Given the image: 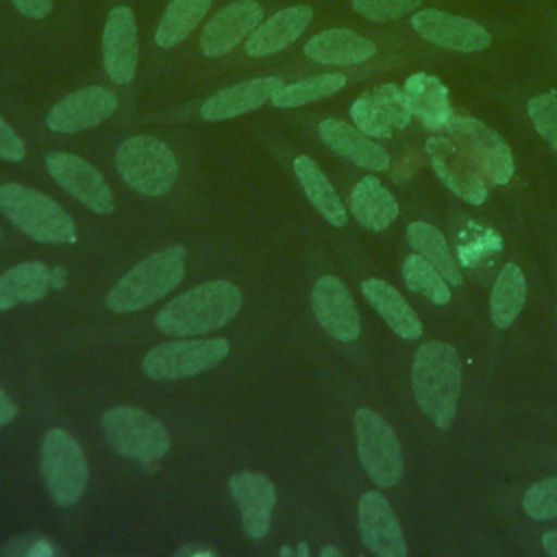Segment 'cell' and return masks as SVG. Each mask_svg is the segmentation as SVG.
Returning a JSON list of instances; mask_svg holds the SVG:
<instances>
[{"instance_id":"cell-37","label":"cell","mask_w":557,"mask_h":557,"mask_svg":"<svg viewBox=\"0 0 557 557\" xmlns=\"http://www.w3.org/2000/svg\"><path fill=\"white\" fill-rule=\"evenodd\" d=\"M420 2L422 0H352V9L372 22H389L411 13Z\"/></svg>"},{"instance_id":"cell-40","label":"cell","mask_w":557,"mask_h":557,"mask_svg":"<svg viewBox=\"0 0 557 557\" xmlns=\"http://www.w3.org/2000/svg\"><path fill=\"white\" fill-rule=\"evenodd\" d=\"M17 416V405L11 400V396L0 387V426L9 424Z\"/></svg>"},{"instance_id":"cell-18","label":"cell","mask_w":557,"mask_h":557,"mask_svg":"<svg viewBox=\"0 0 557 557\" xmlns=\"http://www.w3.org/2000/svg\"><path fill=\"white\" fill-rule=\"evenodd\" d=\"M411 26L422 39L455 52H479L492 41L490 33L481 24L437 9L418 11L411 17Z\"/></svg>"},{"instance_id":"cell-39","label":"cell","mask_w":557,"mask_h":557,"mask_svg":"<svg viewBox=\"0 0 557 557\" xmlns=\"http://www.w3.org/2000/svg\"><path fill=\"white\" fill-rule=\"evenodd\" d=\"M13 4L30 20H44L52 11V0H13Z\"/></svg>"},{"instance_id":"cell-25","label":"cell","mask_w":557,"mask_h":557,"mask_svg":"<svg viewBox=\"0 0 557 557\" xmlns=\"http://www.w3.org/2000/svg\"><path fill=\"white\" fill-rule=\"evenodd\" d=\"M405 98L411 115H418L426 128H446L453 117V107L448 100V89L444 83L431 74H411L405 83Z\"/></svg>"},{"instance_id":"cell-5","label":"cell","mask_w":557,"mask_h":557,"mask_svg":"<svg viewBox=\"0 0 557 557\" xmlns=\"http://www.w3.org/2000/svg\"><path fill=\"white\" fill-rule=\"evenodd\" d=\"M115 168L122 181L141 196H163L178 176L174 152L152 135L124 139L115 152Z\"/></svg>"},{"instance_id":"cell-6","label":"cell","mask_w":557,"mask_h":557,"mask_svg":"<svg viewBox=\"0 0 557 557\" xmlns=\"http://www.w3.org/2000/svg\"><path fill=\"white\" fill-rule=\"evenodd\" d=\"M100 424L107 444L126 459L150 463L159 461L170 450V433L165 426L137 407H113L104 411Z\"/></svg>"},{"instance_id":"cell-26","label":"cell","mask_w":557,"mask_h":557,"mask_svg":"<svg viewBox=\"0 0 557 557\" xmlns=\"http://www.w3.org/2000/svg\"><path fill=\"white\" fill-rule=\"evenodd\" d=\"M361 292L396 335L403 339H418L422 335V322L396 287L381 278H366Z\"/></svg>"},{"instance_id":"cell-38","label":"cell","mask_w":557,"mask_h":557,"mask_svg":"<svg viewBox=\"0 0 557 557\" xmlns=\"http://www.w3.org/2000/svg\"><path fill=\"white\" fill-rule=\"evenodd\" d=\"M24 154H26L24 141L9 126V122L0 115V159H4V161H22Z\"/></svg>"},{"instance_id":"cell-31","label":"cell","mask_w":557,"mask_h":557,"mask_svg":"<svg viewBox=\"0 0 557 557\" xmlns=\"http://www.w3.org/2000/svg\"><path fill=\"white\" fill-rule=\"evenodd\" d=\"M407 242L409 246L420 252L422 257H426L440 272L442 276L448 281V285H461V270L457 265V261L453 259V252L444 239V235L426 224V222H411L407 226Z\"/></svg>"},{"instance_id":"cell-24","label":"cell","mask_w":557,"mask_h":557,"mask_svg":"<svg viewBox=\"0 0 557 557\" xmlns=\"http://www.w3.org/2000/svg\"><path fill=\"white\" fill-rule=\"evenodd\" d=\"M376 46L348 30V28H329L313 35L305 44V54L322 65H355L374 57Z\"/></svg>"},{"instance_id":"cell-4","label":"cell","mask_w":557,"mask_h":557,"mask_svg":"<svg viewBox=\"0 0 557 557\" xmlns=\"http://www.w3.org/2000/svg\"><path fill=\"white\" fill-rule=\"evenodd\" d=\"M0 211L24 235L41 244H72L76 224L72 215L50 196L20 183L0 187Z\"/></svg>"},{"instance_id":"cell-42","label":"cell","mask_w":557,"mask_h":557,"mask_svg":"<svg viewBox=\"0 0 557 557\" xmlns=\"http://www.w3.org/2000/svg\"><path fill=\"white\" fill-rule=\"evenodd\" d=\"M320 555H322V557H326V555H335V557H339L342 553H339L337 548H322V550H320Z\"/></svg>"},{"instance_id":"cell-16","label":"cell","mask_w":557,"mask_h":557,"mask_svg":"<svg viewBox=\"0 0 557 557\" xmlns=\"http://www.w3.org/2000/svg\"><path fill=\"white\" fill-rule=\"evenodd\" d=\"M359 533L368 550L379 557H407V542L400 522L381 492H366L359 498Z\"/></svg>"},{"instance_id":"cell-12","label":"cell","mask_w":557,"mask_h":557,"mask_svg":"<svg viewBox=\"0 0 557 557\" xmlns=\"http://www.w3.org/2000/svg\"><path fill=\"white\" fill-rule=\"evenodd\" d=\"M350 117L355 126L368 137L387 139L394 135V131H400L409 124L411 109L407 104L405 91L394 83H385L361 94L350 107Z\"/></svg>"},{"instance_id":"cell-27","label":"cell","mask_w":557,"mask_h":557,"mask_svg":"<svg viewBox=\"0 0 557 557\" xmlns=\"http://www.w3.org/2000/svg\"><path fill=\"white\" fill-rule=\"evenodd\" d=\"M52 270L41 261H24L0 274V311L35 302L52 287Z\"/></svg>"},{"instance_id":"cell-11","label":"cell","mask_w":557,"mask_h":557,"mask_svg":"<svg viewBox=\"0 0 557 557\" xmlns=\"http://www.w3.org/2000/svg\"><path fill=\"white\" fill-rule=\"evenodd\" d=\"M46 168L54 183L89 211L98 215H107L113 211L115 200L109 183L83 157L54 150L46 154Z\"/></svg>"},{"instance_id":"cell-29","label":"cell","mask_w":557,"mask_h":557,"mask_svg":"<svg viewBox=\"0 0 557 557\" xmlns=\"http://www.w3.org/2000/svg\"><path fill=\"white\" fill-rule=\"evenodd\" d=\"M294 172H296L309 202L318 209V213L333 226H344L346 209H344L337 191L333 189L331 181L320 170V165L311 157L300 154L294 159Z\"/></svg>"},{"instance_id":"cell-3","label":"cell","mask_w":557,"mask_h":557,"mask_svg":"<svg viewBox=\"0 0 557 557\" xmlns=\"http://www.w3.org/2000/svg\"><path fill=\"white\" fill-rule=\"evenodd\" d=\"M185 259L187 250L178 244L148 255L109 289L107 307L113 313H133L161 300L183 281Z\"/></svg>"},{"instance_id":"cell-21","label":"cell","mask_w":557,"mask_h":557,"mask_svg":"<svg viewBox=\"0 0 557 557\" xmlns=\"http://www.w3.org/2000/svg\"><path fill=\"white\" fill-rule=\"evenodd\" d=\"M281 85L283 81L278 76H263L224 87L200 104V117L207 122H220L255 111L263 107Z\"/></svg>"},{"instance_id":"cell-22","label":"cell","mask_w":557,"mask_h":557,"mask_svg":"<svg viewBox=\"0 0 557 557\" xmlns=\"http://www.w3.org/2000/svg\"><path fill=\"white\" fill-rule=\"evenodd\" d=\"M311 17H313V9L307 4L287 7L274 13L246 37V54L270 57L285 50L305 33Z\"/></svg>"},{"instance_id":"cell-13","label":"cell","mask_w":557,"mask_h":557,"mask_svg":"<svg viewBox=\"0 0 557 557\" xmlns=\"http://www.w3.org/2000/svg\"><path fill=\"white\" fill-rule=\"evenodd\" d=\"M426 154L440 181L461 200L481 205L487 198V185L481 178L474 161L450 139L431 137L426 141Z\"/></svg>"},{"instance_id":"cell-1","label":"cell","mask_w":557,"mask_h":557,"mask_svg":"<svg viewBox=\"0 0 557 557\" xmlns=\"http://www.w3.org/2000/svg\"><path fill=\"white\" fill-rule=\"evenodd\" d=\"M242 309V292L231 281L218 278L200 283L185 294L172 298L157 315L154 324L161 333L189 337L218 331L228 324Z\"/></svg>"},{"instance_id":"cell-23","label":"cell","mask_w":557,"mask_h":557,"mask_svg":"<svg viewBox=\"0 0 557 557\" xmlns=\"http://www.w3.org/2000/svg\"><path fill=\"white\" fill-rule=\"evenodd\" d=\"M318 135L335 154L348 159L359 168L374 172H383L389 168V154L385 152V148L346 122L324 120L318 126Z\"/></svg>"},{"instance_id":"cell-20","label":"cell","mask_w":557,"mask_h":557,"mask_svg":"<svg viewBox=\"0 0 557 557\" xmlns=\"http://www.w3.org/2000/svg\"><path fill=\"white\" fill-rule=\"evenodd\" d=\"M228 490L239 505L246 535L250 540H261L272 524V509L276 503L274 483L261 472L244 470L228 479Z\"/></svg>"},{"instance_id":"cell-15","label":"cell","mask_w":557,"mask_h":557,"mask_svg":"<svg viewBox=\"0 0 557 557\" xmlns=\"http://www.w3.org/2000/svg\"><path fill=\"white\" fill-rule=\"evenodd\" d=\"M311 307L320 326L339 342H352L361 333L357 305L346 285L335 276H320L311 292Z\"/></svg>"},{"instance_id":"cell-9","label":"cell","mask_w":557,"mask_h":557,"mask_svg":"<svg viewBox=\"0 0 557 557\" xmlns=\"http://www.w3.org/2000/svg\"><path fill=\"white\" fill-rule=\"evenodd\" d=\"M355 440L359 461L379 487H392L403 474V453L389 422L376 411L361 407L355 413Z\"/></svg>"},{"instance_id":"cell-7","label":"cell","mask_w":557,"mask_h":557,"mask_svg":"<svg viewBox=\"0 0 557 557\" xmlns=\"http://www.w3.org/2000/svg\"><path fill=\"white\" fill-rule=\"evenodd\" d=\"M39 470L50 498L61 505H74L87 487V459L81 444L63 429H50L41 442Z\"/></svg>"},{"instance_id":"cell-43","label":"cell","mask_w":557,"mask_h":557,"mask_svg":"<svg viewBox=\"0 0 557 557\" xmlns=\"http://www.w3.org/2000/svg\"><path fill=\"white\" fill-rule=\"evenodd\" d=\"M0 237H2V231H0Z\"/></svg>"},{"instance_id":"cell-32","label":"cell","mask_w":557,"mask_h":557,"mask_svg":"<svg viewBox=\"0 0 557 557\" xmlns=\"http://www.w3.org/2000/svg\"><path fill=\"white\" fill-rule=\"evenodd\" d=\"M211 0H172L157 26L154 41L159 48H172L181 44L205 17Z\"/></svg>"},{"instance_id":"cell-33","label":"cell","mask_w":557,"mask_h":557,"mask_svg":"<svg viewBox=\"0 0 557 557\" xmlns=\"http://www.w3.org/2000/svg\"><path fill=\"white\" fill-rule=\"evenodd\" d=\"M346 85V76L339 72L333 74H320V76H311L292 85H281L270 102L278 109H289V107H302L322 98H329L333 94H337L342 87Z\"/></svg>"},{"instance_id":"cell-36","label":"cell","mask_w":557,"mask_h":557,"mask_svg":"<svg viewBox=\"0 0 557 557\" xmlns=\"http://www.w3.org/2000/svg\"><path fill=\"white\" fill-rule=\"evenodd\" d=\"M529 115L537 133L557 152V94H542L529 102Z\"/></svg>"},{"instance_id":"cell-2","label":"cell","mask_w":557,"mask_h":557,"mask_svg":"<svg viewBox=\"0 0 557 557\" xmlns=\"http://www.w3.org/2000/svg\"><path fill=\"white\" fill-rule=\"evenodd\" d=\"M413 394L420 409L437 429H448L461 389V361L446 342H426L413 355L411 368Z\"/></svg>"},{"instance_id":"cell-10","label":"cell","mask_w":557,"mask_h":557,"mask_svg":"<svg viewBox=\"0 0 557 557\" xmlns=\"http://www.w3.org/2000/svg\"><path fill=\"white\" fill-rule=\"evenodd\" d=\"M455 144L474 161L494 185H505L513 174L511 150L505 139L476 117H450L446 126Z\"/></svg>"},{"instance_id":"cell-30","label":"cell","mask_w":557,"mask_h":557,"mask_svg":"<svg viewBox=\"0 0 557 557\" xmlns=\"http://www.w3.org/2000/svg\"><path fill=\"white\" fill-rule=\"evenodd\" d=\"M527 296V281L516 263H505L490 296V318L498 329H507L520 313Z\"/></svg>"},{"instance_id":"cell-8","label":"cell","mask_w":557,"mask_h":557,"mask_svg":"<svg viewBox=\"0 0 557 557\" xmlns=\"http://www.w3.org/2000/svg\"><path fill=\"white\" fill-rule=\"evenodd\" d=\"M231 346L224 337L174 339L150 348L144 355L141 370L154 381H176L196 376L226 359Z\"/></svg>"},{"instance_id":"cell-14","label":"cell","mask_w":557,"mask_h":557,"mask_svg":"<svg viewBox=\"0 0 557 557\" xmlns=\"http://www.w3.org/2000/svg\"><path fill=\"white\" fill-rule=\"evenodd\" d=\"M117 98L107 87H83L61 98L46 117V126L54 133H78L91 128L113 115Z\"/></svg>"},{"instance_id":"cell-34","label":"cell","mask_w":557,"mask_h":557,"mask_svg":"<svg viewBox=\"0 0 557 557\" xmlns=\"http://www.w3.org/2000/svg\"><path fill=\"white\" fill-rule=\"evenodd\" d=\"M403 278L411 292L429 298L435 305H446L450 300L448 281L420 252H413L403 261Z\"/></svg>"},{"instance_id":"cell-19","label":"cell","mask_w":557,"mask_h":557,"mask_svg":"<svg viewBox=\"0 0 557 557\" xmlns=\"http://www.w3.org/2000/svg\"><path fill=\"white\" fill-rule=\"evenodd\" d=\"M137 54L139 41L135 15L128 7H115L109 13L102 33V63L107 76L117 85L131 83L137 70Z\"/></svg>"},{"instance_id":"cell-35","label":"cell","mask_w":557,"mask_h":557,"mask_svg":"<svg viewBox=\"0 0 557 557\" xmlns=\"http://www.w3.org/2000/svg\"><path fill=\"white\" fill-rule=\"evenodd\" d=\"M522 509L535 520L557 518V476L531 485L522 496Z\"/></svg>"},{"instance_id":"cell-41","label":"cell","mask_w":557,"mask_h":557,"mask_svg":"<svg viewBox=\"0 0 557 557\" xmlns=\"http://www.w3.org/2000/svg\"><path fill=\"white\" fill-rule=\"evenodd\" d=\"M542 546L550 557H557V531H546L542 535Z\"/></svg>"},{"instance_id":"cell-17","label":"cell","mask_w":557,"mask_h":557,"mask_svg":"<svg viewBox=\"0 0 557 557\" xmlns=\"http://www.w3.org/2000/svg\"><path fill=\"white\" fill-rule=\"evenodd\" d=\"M263 17V9L255 0H235L220 9L200 33V52L205 57L228 54L244 37H248Z\"/></svg>"},{"instance_id":"cell-28","label":"cell","mask_w":557,"mask_h":557,"mask_svg":"<svg viewBox=\"0 0 557 557\" xmlns=\"http://www.w3.org/2000/svg\"><path fill=\"white\" fill-rule=\"evenodd\" d=\"M350 211L361 226L383 231L396 220L398 202L379 178L363 176L350 191Z\"/></svg>"}]
</instances>
